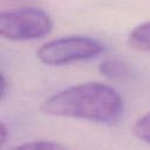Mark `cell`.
<instances>
[{
    "instance_id": "obj_1",
    "label": "cell",
    "mask_w": 150,
    "mask_h": 150,
    "mask_svg": "<svg viewBox=\"0 0 150 150\" xmlns=\"http://www.w3.org/2000/svg\"><path fill=\"white\" fill-rule=\"evenodd\" d=\"M46 115L80 118L100 123L117 121L123 114V100L111 87L87 82L69 87L42 102Z\"/></svg>"
},
{
    "instance_id": "obj_2",
    "label": "cell",
    "mask_w": 150,
    "mask_h": 150,
    "mask_svg": "<svg viewBox=\"0 0 150 150\" xmlns=\"http://www.w3.org/2000/svg\"><path fill=\"white\" fill-rule=\"evenodd\" d=\"M103 50V45L95 39L88 36H66L42 45L36 55L45 64L61 66L95 57Z\"/></svg>"
},
{
    "instance_id": "obj_3",
    "label": "cell",
    "mask_w": 150,
    "mask_h": 150,
    "mask_svg": "<svg viewBox=\"0 0 150 150\" xmlns=\"http://www.w3.org/2000/svg\"><path fill=\"white\" fill-rule=\"evenodd\" d=\"M50 16L39 8H21L2 12L0 15V34L8 40H35L52 32Z\"/></svg>"
},
{
    "instance_id": "obj_4",
    "label": "cell",
    "mask_w": 150,
    "mask_h": 150,
    "mask_svg": "<svg viewBox=\"0 0 150 150\" xmlns=\"http://www.w3.org/2000/svg\"><path fill=\"white\" fill-rule=\"evenodd\" d=\"M129 45L139 52L150 53V22L138 25L129 35Z\"/></svg>"
},
{
    "instance_id": "obj_5",
    "label": "cell",
    "mask_w": 150,
    "mask_h": 150,
    "mask_svg": "<svg viewBox=\"0 0 150 150\" xmlns=\"http://www.w3.org/2000/svg\"><path fill=\"white\" fill-rule=\"evenodd\" d=\"M100 73L110 80H122L129 75V69L117 59H107L100 64Z\"/></svg>"
},
{
    "instance_id": "obj_6",
    "label": "cell",
    "mask_w": 150,
    "mask_h": 150,
    "mask_svg": "<svg viewBox=\"0 0 150 150\" xmlns=\"http://www.w3.org/2000/svg\"><path fill=\"white\" fill-rule=\"evenodd\" d=\"M134 135L146 144H150V112L142 116L132 127Z\"/></svg>"
},
{
    "instance_id": "obj_7",
    "label": "cell",
    "mask_w": 150,
    "mask_h": 150,
    "mask_svg": "<svg viewBox=\"0 0 150 150\" xmlns=\"http://www.w3.org/2000/svg\"><path fill=\"white\" fill-rule=\"evenodd\" d=\"M16 149H64V145L53 141H32L18 145Z\"/></svg>"
},
{
    "instance_id": "obj_8",
    "label": "cell",
    "mask_w": 150,
    "mask_h": 150,
    "mask_svg": "<svg viewBox=\"0 0 150 150\" xmlns=\"http://www.w3.org/2000/svg\"><path fill=\"white\" fill-rule=\"evenodd\" d=\"M7 138H8V129L6 124L1 122L0 124V148H4V145L7 142Z\"/></svg>"
},
{
    "instance_id": "obj_9",
    "label": "cell",
    "mask_w": 150,
    "mask_h": 150,
    "mask_svg": "<svg viewBox=\"0 0 150 150\" xmlns=\"http://www.w3.org/2000/svg\"><path fill=\"white\" fill-rule=\"evenodd\" d=\"M6 88H7V81L5 79V75L1 74V101L5 100V96H6V93H7Z\"/></svg>"
}]
</instances>
